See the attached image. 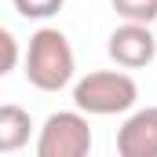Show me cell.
<instances>
[{"label":"cell","instance_id":"obj_1","mask_svg":"<svg viewBox=\"0 0 157 157\" xmlns=\"http://www.w3.org/2000/svg\"><path fill=\"white\" fill-rule=\"evenodd\" d=\"M77 70L70 37L55 26H44L29 37V48L22 55V73L37 91H62Z\"/></svg>","mask_w":157,"mask_h":157},{"label":"cell","instance_id":"obj_2","mask_svg":"<svg viewBox=\"0 0 157 157\" xmlns=\"http://www.w3.org/2000/svg\"><path fill=\"white\" fill-rule=\"evenodd\" d=\"M139 99V84L124 70H95L73 84V106L88 117L128 113Z\"/></svg>","mask_w":157,"mask_h":157},{"label":"cell","instance_id":"obj_3","mask_svg":"<svg viewBox=\"0 0 157 157\" xmlns=\"http://www.w3.org/2000/svg\"><path fill=\"white\" fill-rule=\"evenodd\" d=\"M37 157H88L91 150V128L80 110H59L40 124Z\"/></svg>","mask_w":157,"mask_h":157},{"label":"cell","instance_id":"obj_4","mask_svg":"<svg viewBox=\"0 0 157 157\" xmlns=\"http://www.w3.org/2000/svg\"><path fill=\"white\" fill-rule=\"evenodd\" d=\"M106 51L121 70H143L157 59V37L150 33L146 22H124L110 33Z\"/></svg>","mask_w":157,"mask_h":157},{"label":"cell","instance_id":"obj_5","mask_svg":"<svg viewBox=\"0 0 157 157\" xmlns=\"http://www.w3.org/2000/svg\"><path fill=\"white\" fill-rule=\"evenodd\" d=\"M117 154L121 157H157V106L135 110L117 128Z\"/></svg>","mask_w":157,"mask_h":157},{"label":"cell","instance_id":"obj_6","mask_svg":"<svg viewBox=\"0 0 157 157\" xmlns=\"http://www.w3.org/2000/svg\"><path fill=\"white\" fill-rule=\"evenodd\" d=\"M29 135H33V117L22 106L4 102L0 106V154H18L22 146H29Z\"/></svg>","mask_w":157,"mask_h":157},{"label":"cell","instance_id":"obj_7","mask_svg":"<svg viewBox=\"0 0 157 157\" xmlns=\"http://www.w3.org/2000/svg\"><path fill=\"white\" fill-rule=\"evenodd\" d=\"M113 11H117L124 22H154L157 18V0H110Z\"/></svg>","mask_w":157,"mask_h":157},{"label":"cell","instance_id":"obj_8","mask_svg":"<svg viewBox=\"0 0 157 157\" xmlns=\"http://www.w3.org/2000/svg\"><path fill=\"white\" fill-rule=\"evenodd\" d=\"M15 4V11L22 15V18H51V15H59L62 11V4L66 0H11Z\"/></svg>","mask_w":157,"mask_h":157},{"label":"cell","instance_id":"obj_9","mask_svg":"<svg viewBox=\"0 0 157 157\" xmlns=\"http://www.w3.org/2000/svg\"><path fill=\"white\" fill-rule=\"evenodd\" d=\"M18 59H22V48H18L15 33H11L7 26H0V77H7V73L18 66Z\"/></svg>","mask_w":157,"mask_h":157}]
</instances>
